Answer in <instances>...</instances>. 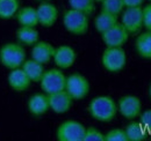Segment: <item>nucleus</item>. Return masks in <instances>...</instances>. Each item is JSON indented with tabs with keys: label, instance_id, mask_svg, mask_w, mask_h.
Listing matches in <instances>:
<instances>
[{
	"label": "nucleus",
	"instance_id": "nucleus-15",
	"mask_svg": "<svg viewBox=\"0 0 151 141\" xmlns=\"http://www.w3.org/2000/svg\"><path fill=\"white\" fill-rule=\"evenodd\" d=\"M8 85L9 87L18 91V93H21V91H26L27 89L29 88L32 81L27 76V74L24 73V70L22 68H14V70H11V73L8 74Z\"/></svg>",
	"mask_w": 151,
	"mask_h": 141
},
{
	"label": "nucleus",
	"instance_id": "nucleus-2",
	"mask_svg": "<svg viewBox=\"0 0 151 141\" xmlns=\"http://www.w3.org/2000/svg\"><path fill=\"white\" fill-rule=\"evenodd\" d=\"M26 60V51L21 44L7 43L0 49V63L8 70L19 68Z\"/></svg>",
	"mask_w": 151,
	"mask_h": 141
},
{
	"label": "nucleus",
	"instance_id": "nucleus-22",
	"mask_svg": "<svg viewBox=\"0 0 151 141\" xmlns=\"http://www.w3.org/2000/svg\"><path fill=\"white\" fill-rule=\"evenodd\" d=\"M124 131H126L128 141H143L149 135L148 131L143 127V125L139 122L138 123L132 122L129 125H127Z\"/></svg>",
	"mask_w": 151,
	"mask_h": 141
},
{
	"label": "nucleus",
	"instance_id": "nucleus-14",
	"mask_svg": "<svg viewBox=\"0 0 151 141\" xmlns=\"http://www.w3.org/2000/svg\"><path fill=\"white\" fill-rule=\"evenodd\" d=\"M55 53V48L48 43V42H40L35 43L32 49V59L36 60L38 63L45 65L48 64L52 58Z\"/></svg>",
	"mask_w": 151,
	"mask_h": 141
},
{
	"label": "nucleus",
	"instance_id": "nucleus-4",
	"mask_svg": "<svg viewBox=\"0 0 151 141\" xmlns=\"http://www.w3.org/2000/svg\"><path fill=\"white\" fill-rule=\"evenodd\" d=\"M65 82H66V76L63 74L62 70L56 68L44 70L43 76L40 81L41 88L47 95L65 90Z\"/></svg>",
	"mask_w": 151,
	"mask_h": 141
},
{
	"label": "nucleus",
	"instance_id": "nucleus-9",
	"mask_svg": "<svg viewBox=\"0 0 151 141\" xmlns=\"http://www.w3.org/2000/svg\"><path fill=\"white\" fill-rule=\"evenodd\" d=\"M102 41L107 48H122L128 41L129 34L121 23H116L111 29L101 34Z\"/></svg>",
	"mask_w": 151,
	"mask_h": 141
},
{
	"label": "nucleus",
	"instance_id": "nucleus-32",
	"mask_svg": "<svg viewBox=\"0 0 151 141\" xmlns=\"http://www.w3.org/2000/svg\"><path fill=\"white\" fill-rule=\"evenodd\" d=\"M149 95H150V98H151V85L150 87H149Z\"/></svg>",
	"mask_w": 151,
	"mask_h": 141
},
{
	"label": "nucleus",
	"instance_id": "nucleus-5",
	"mask_svg": "<svg viewBox=\"0 0 151 141\" xmlns=\"http://www.w3.org/2000/svg\"><path fill=\"white\" fill-rule=\"evenodd\" d=\"M86 127L77 120H66L62 123L56 132L59 141H83Z\"/></svg>",
	"mask_w": 151,
	"mask_h": 141
},
{
	"label": "nucleus",
	"instance_id": "nucleus-6",
	"mask_svg": "<svg viewBox=\"0 0 151 141\" xmlns=\"http://www.w3.org/2000/svg\"><path fill=\"white\" fill-rule=\"evenodd\" d=\"M65 91L72 97V100H83L90 93V82L81 74H71L66 78Z\"/></svg>",
	"mask_w": 151,
	"mask_h": 141
},
{
	"label": "nucleus",
	"instance_id": "nucleus-31",
	"mask_svg": "<svg viewBox=\"0 0 151 141\" xmlns=\"http://www.w3.org/2000/svg\"><path fill=\"white\" fill-rule=\"evenodd\" d=\"M36 1H40V2H45V1H51V0H36Z\"/></svg>",
	"mask_w": 151,
	"mask_h": 141
},
{
	"label": "nucleus",
	"instance_id": "nucleus-33",
	"mask_svg": "<svg viewBox=\"0 0 151 141\" xmlns=\"http://www.w3.org/2000/svg\"><path fill=\"white\" fill-rule=\"evenodd\" d=\"M94 1H102V0H94Z\"/></svg>",
	"mask_w": 151,
	"mask_h": 141
},
{
	"label": "nucleus",
	"instance_id": "nucleus-13",
	"mask_svg": "<svg viewBox=\"0 0 151 141\" xmlns=\"http://www.w3.org/2000/svg\"><path fill=\"white\" fill-rule=\"evenodd\" d=\"M76 58H77V54L72 48H70L68 45H62V46H58L57 49H55L52 59L59 68L66 70L75 64Z\"/></svg>",
	"mask_w": 151,
	"mask_h": 141
},
{
	"label": "nucleus",
	"instance_id": "nucleus-25",
	"mask_svg": "<svg viewBox=\"0 0 151 141\" xmlns=\"http://www.w3.org/2000/svg\"><path fill=\"white\" fill-rule=\"evenodd\" d=\"M101 2H102V5H101L102 12L111 13L116 16L120 15V13L123 11V7H124L122 0H102Z\"/></svg>",
	"mask_w": 151,
	"mask_h": 141
},
{
	"label": "nucleus",
	"instance_id": "nucleus-27",
	"mask_svg": "<svg viewBox=\"0 0 151 141\" xmlns=\"http://www.w3.org/2000/svg\"><path fill=\"white\" fill-rule=\"evenodd\" d=\"M83 141H105V134H102L95 127L91 126L85 130V135Z\"/></svg>",
	"mask_w": 151,
	"mask_h": 141
},
{
	"label": "nucleus",
	"instance_id": "nucleus-23",
	"mask_svg": "<svg viewBox=\"0 0 151 141\" xmlns=\"http://www.w3.org/2000/svg\"><path fill=\"white\" fill-rule=\"evenodd\" d=\"M20 8V0H0V19L11 20L15 18Z\"/></svg>",
	"mask_w": 151,
	"mask_h": 141
},
{
	"label": "nucleus",
	"instance_id": "nucleus-35",
	"mask_svg": "<svg viewBox=\"0 0 151 141\" xmlns=\"http://www.w3.org/2000/svg\"><path fill=\"white\" fill-rule=\"evenodd\" d=\"M150 1H151V0H150Z\"/></svg>",
	"mask_w": 151,
	"mask_h": 141
},
{
	"label": "nucleus",
	"instance_id": "nucleus-1",
	"mask_svg": "<svg viewBox=\"0 0 151 141\" xmlns=\"http://www.w3.org/2000/svg\"><path fill=\"white\" fill-rule=\"evenodd\" d=\"M88 112L98 122H112L117 112V106L109 96H98L93 98L88 105Z\"/></svg>",
	"mask_w": 151,
	"mask_h": 141
},
{
	"label": "nucleus",
	"instance_id": "nucleus-34",
	"mask_svg": "<svg viewBox=\"0 0 151 141\" xmlns=\"http://www.w3.org/2000/svg\"><path fill=\"white\" fill-rule=\"evenodd\" d=\"M149 135H150V139H151V133H150V134H149Z\"/></svg>",
	"mask_w": 151,
	"mask_h": 141
},
{
	"label": "nucleus",
	"instance_id": "nucleus-18",
	"mask_svg": "<svg viewBox=\"0 0 151 141\" xmlns=\"http://www.w3.org/2000/svg\"><path fill=\"white\" fill-rule=\"evenodd\" d=\"M21 68L24 70V73L27 74V76L30 79L32 82H40L44 73L43 64L38 63L34 59L24 60Z\"/></svg>",
	"mask_w": 151,
	"mask_h": 141
},
{
	"label": "nucleus",
	"instance_id": "nucleus-26",
	"mask_svg": "<svg viewBox=\"0 0 151 141\" xmlns=\"http://www.w3.org/2000/svg\"><path fill=\"white\" fill-rule=\"evenodd\" d=\"M105 141H128V138L124 130L114 128L105 134Z\"/></svg>",
	"mask_w": 151,
	"mask_h": 141
},
{
	"label": "nucleus",
	"instance_id": "nucleus-29",
	"mask_svg": "<svg viewBox=\"0 0 151 141\" xmlns=\"http://www.w3.org/2000/svg\"><path fill=\"white\" fill-rule=\"evenodd\" d=\"M143 27L151 31V4L143 8Z\"/></svg>",
	"mask_w": 151,
	"mask_h": 141
},
{
	"label": "nucleus",
	"instance_id": "nucleus-20",
	"mask_svg": "<svg viewBox=\"0 0 151 141\" xmlns=\"http://www.w3.org/2000/svg\"><path fill=\"white\" fill-rule=\"evenodd\" d=\"M137 53L145 59H151V31L143 33L136 38L135 42Z\"/></svg>",
	"mask_w": 151,
	"mask_h": 141
},
{
	"label": "nucleus",
	"instance_id": "nucleus-28",
	"mask_svg": "<svg viewBox=\"0 0 151 141\" xmlns=\"http://www.w3.org/2000/svg\"><path fill=\"white\" fill-rule=\"evenodd\" d=\"M139 123L143 125V127L148 131V133H151V110L144 111L142 115H139Z\"/></svg>",
	"mask_w": 151,
	"mask_h": 141
},
{
	"label": "nucleus",
	"instance_id": "nucleus-12",
	"mask_svg": "<svg viewBox=\"0 0 151 141\" xmlns=\"http://www.w3.org/2000/svg\"><path fill=\"white\" fill-rule=\"evenodd\" d=\"M49 98V106L50 109L56 113H65L68 112L72 106V97L65 91H58L55 94L48 95Z\"/></svg>",
	"mask_w": 151,
	"mask_h": 141
},
{
	"label": "nucleus",
	"instance_id": "nucleus-24",
	"mask_svg": "<svg viewBox=\"0 0 151 141\" xmlns=\"http://www.w3.org/2000/svg\"><path fill=\"white\" fill-rule=\"evenodd\" d=\"M69 5L72 9L79 11L87 16L92 15L95 11L94 0H69Z\"/></svg>",
	"mask_w": 151,
	"mask_h": 141
},
{
	"label": "nucleus",
	"instance_id": "nucleus-19",
	"mask_svg": "<svg viewBox=\"0 0 151 141\" xmlns=\"http://www.w3.org/2000/svg\"><path fill=\"white\" fill-rule=\"evenodd\" d=\"M17 39L21 45L33 46L38 42V31L35 27H20L17 31Z\"/></svg>",
	"mask_w": 151,
	"mask_h": 141
},
{
	"label": "nucleus",
	"instance_id": "nucleus-16",
	"mask_svg": "<svg viewBox=\"0 0 151 141\" xmlns=\"http://www.w3.org/2000/svg\"><path fill=\"white\" fill-rule=\"evenodd\" d=\"M49 109V98L45 94H35L28 101V110L35 117L44 115Z\"/></svg>",
	"mask_w": 151,
	"mask_h": 141
},
{
	"label": "nucleus",
	"instance_id": "nucleus-7",
	"mask_svg": "<svg viewBox=\"0 0 151 141\" xmlns=\"http://www.w3.org/2000/svg\"><path fill=\"white\" fill-rule=\"evenodd\" d=\"M102 65L108 72L116 73L123 70L127 63V56L122 48H107L102 53Z\"/></svg>",
	"mask_w": 151,
	"mask_h": 141
},
{
	"label": "nucleus",
	"instance_id": "nucleus-30",
	"mask_svg": "<svg viewBox=\"0 0 151 141\" xmlns=\"http://www.w3.org/2000/svg\"><path fill=\"white\" fill-rule=\"evenodd\" d=\"M124 7H137L143 4L144 0H122Z\"/></svg>",
	"mask_w": 151,
	"mask_h": 141
},
{
	"label": "nucleus",
	"instance_id": "nucleus-3",
	"mask_svg": "<svg viewBox=\"0 0 151 141\" xmlns=\"http://www.w3.org/2000/svg\"><path fill=\"white\" fill-rule=\"evenodd\" d=\"M63 24L72 35L83 36L88 30V16L79 11L69 9L63 15Z\"/></svg>",
	"mask_w": 151,
	"mask_h": 141
},
{
	"label": "nucleus",
	"instance_id": "nucleus-17",
	"mask_svg": "<svg viewBox=\"0 0 151 141\" xmlns=\"http://www.w3.org/2000/svg\"><path fill=\"white\" fill-rule=\"evenodd\" d=\"M15 19L21 27H36L38 24L36 8L30 6L19 8V11L15 14Z\"/></svg>",
	"mask_w": 151,
	"mask_h": 141
},
{
	"label": "nucleus",
	"instance_id": "nucleus-10",
	"mask_svg": "<svg viewBox=\"0 0 151 141\" xmlns=\"http://www.w3.org/2000/svg\"><path fill=\"white\" fill-rule=\"evenodd\" d=\"M141 109H142L141 100L136 96L127 95V96H122L119 100L117 110L128 120L137 118L141 115Z\"/></svg>",
	"mask_w": 151,
	"mask_h": 141
},
{
	"label": "nucleus",
	"instance_id": "nucleus-21",
	"mask_svg": "<svg viewBox=\"0 0 151 141\" xmlns=\"http://www.w3.org/2000/svg\"><path fill=\"white\" fill-rule=\"evenodd\" d=\"M116 23H117V16L116 15H113V14L107 13V12H102V11H101V13L94 20L95 29L100 34H102L106 30L111 29Z\"/></svg>",
	"mask_w": 151,
	"mask_h": 141
},
{
	"label": "nucleus",
	"instance_id": "nucleus-11",
	"mask_svg": "<svg viewBox=\"0 0 151 141\" xmlns=\"http://www.w3.org/2000/svg\"><path fill=\"white\" fill-rule=\"evenodd\" d=\"M38 18V24L44 28H50L56 23L58 19V9L55 5L50 4L49 1L41 2L36 8Z\"/></svg>",
	"mask_w": 151,
	"mask_h": 141
},
{
	"label": "nucleus",
	"instance_id": "nucleus-8",
	"mask_svg": "<svg viewBox=\"0 0 151 141\" xmlns=\"http://www.w3.org/2000/svg\"><path fill=\"white\" fill-rule=\"evenodd\" d=\"M121 24L126 28L129 35L137 34L143 28V8L127 7L121 16Z\"/></svg>",
	"mask_w": 151,
	"mask_h": 141
}]
</instances>
